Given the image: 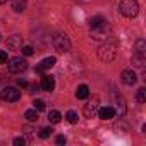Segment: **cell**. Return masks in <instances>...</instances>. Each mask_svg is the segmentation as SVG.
I'll return each mask as SVG.
<instances>
[{
	"mask_svg": "<svg viewBox=\"0 0 146 146\" xmlns=\"http://www.w3.org/2000/svg\"><path fill=\"white\" fill-rule=\"evenodd\" d=\"M117 53H119V45L115 41H105L100 48H98V58L105 64L108 62H113L117 58Z\"/></svg>",
	"mask_w": 146,
	"mask_h": 146,
	"instance_id": "6da1fadb",
	"label": "cell"
},
{
	"mask_svg": "<svg viewBox=\"0 0 146 146\" xmlns=\"http://www.w3.org/2000/svg\"><path fill=\"white\" fill-rule=\"evenodd\" d=\"M119 11L124 17L134 19L139 14V4H137V0H122L119 4Z\"/></svg>",
	"mask_w": 146,
	"mask_h": 146,
	"instance_id": "7a4b0ae2",
	"label": "cell"
},
{
	"mask_svg": "<svg viewBox=\"0 0 146 146\" xmlns=\"http://www.w3.org/2000/svg\"><path fill=\"white\" fill-rule=\"evenodd\" d=\"M52 43L58 53H67L70 50V40L65 33H55L52 36Z\"/></svg>",
	"mask_w": 146,
	"mask_h": 146,
	"instance_id": "3957f363",
	"label": "cell"
},
{
	"mask_svg": "<svg viewBox=\"0 0 146 146\" xmlns=\"http://www.w3.org/2000/svg\"><path fill=\"white\" fill-rule=\"evenodd\" d=\"M110 24H108V21H105L103 24H100V26H96V28H93L91 29V36H93V40H100V41H105L108 36H110Z\"/></svg>",
	"mask_w": 146,
	"mask_h": 146,
	"instance_id": "277c9868",
	"label": "cell"
},
{
	"mask_svg": "<svg viewBox=\"0 0 146 146\" xmlns=\"http://www.w3.org/2000/svg\"><path fill=\"white\" fill-rule=\"evenodd\" d=\"M0 96H2L4 102L12 103V102H17V100L21 98V91H19L16 86H5L2 91H0Z\"/></svg>",
	"mask_w": 146,
	"mask_h": 146,
	"instance_id": "5b68a950",
	"label": "cell"
},
{
	"mask_svg": "<svg viewBox=\"0 0 146 146\" xmlns=\"http://www.w3.org/2000/svg\"><path fill=\"white\" fill-rule=\"evenodd\" d=\"M28 69V62L23 57H14L9 60V70L12 74H19V72H24Z\"/></svg>",
	"mask_w": 146,
	"mask_h": 146,
	"instance_id": "8992f818",
	"label": "cell"
},
{
	"mask_svg": "<svg viewBox=\"0 0 146 146\" xmlns=\"http://www.w3.org/2000/svg\"><path fill=\"white\" fill-rule=\"evenodd\" d=\"M98 108H100V107H98V98L93 96L91 102H88V103L84 105V110H83V112H84V117H86V119H93V117L98 113Z\"/></svg>",
	"mask_w": 146,
	"mask_h": 146,
	"instance_id": "52a82bcc",
	"label": "cell"
},
{
	"mask_svg": "<svg viewBox=\"0 0 146 146\" xmlns=\"http://www.w3.org/2000/svg\"><path fill=\"white\" fill-rule=\"evenodd\" d=\"M120 81L125 86H132V84H136L137 76H136V72L132 69H125V70H122V74H120Z\"/></svg>",
	"mask_w": 146,
	"mask_h": 146,
	"instance_id": "ba28073f",
	"label": "cell"
},
{
	"mask_svg": "<svg viewBox=\"0 0 146 146\" xmlns=\"http://www.w3.org/2000/svg\"><path fill=\"white\" fill-rule=\"evenodd\" d=\"M55 62H57L55 57H46V58H43V60L36 65V72H45V70L52 69V67L55 65Z\"/></svg>",
	"mask_w": 146,
	"mask_h": 146,
	"instance_id": "9c48e42d",
	"label": "cell"
},
{
	"mask_svg": "<svg viewBox=\"0 0 146 146\" xmlns=\"http://www.w3.org/2000/svg\"><path fill=\"white\" fill-rule=\"evenodd\" d=\"M96 115H98L102 120H110V119L115 117V108H113V107H100Z\"/></svg>",
	"mask_w": 146,
	"mask_h": 146,
	"instance_id": "30bf717a",
	"label": "cell"
},
{
	"mask_svg": "<svg viewBox=\"0 0 146 146\" xmlns=\"http://www.w3.org/2000/svg\"><path fill=\"white\" fill-rule=\"evenodd\" d=\"M7 48H9V50H21V48H23V36H19V35L9 36V40H7Z\"/></svg>",
	"mask_w": 146,
	"mask_h": 146,
	"instance_id": "8fae6325",
	"label": "cell"
},
{
	"mask_svg": "<svg viewBox=\"0 0 146 146\" xmlns=\"http://www.w3.org/2000/svg\"><path fill=\"white\" fill-rule=\"evenodd\" d=\"M41 90L46 91V93L53 91V90H55V78H52V76H43V78H41Z\"/></svg>",
	"mask_w": 146,
	"mask_h": 146,
	"instance_id": "7c38bea8",
	"label": "cell"
},
{
	"mask_svg": "<svg viewBox=\"0 0 146 146\" xmlns=\"http://www.w3.org/2000/svg\"><path fill=\"white\" fill-rule=\"evenodd\" d=\"M132 65L143 69L146 65V53H139V52H132Z\"/></svg>",
	"mask_w": 146,
	"mask_h": 146,
	"instance_id": "4fadbf2b",
	"label": "cell"
},
{
	"mask_svg": "<svg viewBox=\"0 0 146 146\" xmlns=\"http://www.w3.org/2000/svg\"><path fill=\"white\" fill-rule=\"evenodd\" d=\"M88 96H90V88H88L86 84L78 86V90H76V98H78V100H86Z\"/></svg>",
	"mask_w": 146,
	"mask_h": 146,
	"instance_id": "5bb4252c",
	"label": "cell"
},
{
	"mask_svg": "<svg viewBox=\"0 0 146 146\" xmlns=\"http://www.w3.org/2000/svg\"><path fill=\"white\" fill-rule=\"evenodd\" d=\"M115 103H117V108H115V113H119L120 117L125 113V102H124V98L119 95V96H115Z\"/></svg>",
	"mask_w": 146,
	"mask_h": 146,
	"instance_id": "9a60e30c",
	"label": "cell"
},
{
	"mask_svg": "<svg viewBox=\"0 0 146 146\" xmlns=\"http://www.w3.org/2000/svg\"><path fill=\"white\" fill-rule=\"evenodd\" d=\"M26 4H28V0H14V2H12V9L21 14V12L26 11Z\"/></svg>",
	"mask_w": 146,
	"mask_h": 146,
	"instance_id": "2e32d148",
	"label": "cell"
},
{
	"mask_svg": "<svg viewBox=\"0 0 146 146\" xmlns=\"http://www.w3.org/2000/svg\"><path fill=\"white\" fill-rule=\"evenodd\" d=\"M24 119H26L28 122H38V119H40V115H38V110H36V108H33V110H26V113H24Z\"/></svg>",
	"mask_w": 146,
	"mask_h": 146,
	"instance_id": "e0dca14e",
	"label": "cell"
},
{
	"mask_svg": "<svg viewBox=\"0 0 146 146\" xmlns=\"http://www.w3.org/2000/svg\"><path fill=\"white\" fill-rule=\"evenodd\" d=\"M107 19L105 17H102V16H93L91 19H90V29H93V28H96V26H100V24H103Z\"/></svg>",
	"mask_w": 146,
	"mask_h": 146,
	"instance_id": "ac0fdd59",
	"label": "cell"
},
{
	"mask_svg": "<svg viewBox=\"0 0 146 146\" xmlns=\"http://www.w3.org/2000/svg\"><path fill=\"white\" fill-rule=\"evenodd\" d=\"M60 119H62L60 112H57V110H50V113H48V120H50L52 124H58Z\"/></svg>",
	"mask_w": 146,
	"mask_h": 146,
	"instance_id": "d6986e66",
	"label": "cell"
},
{
	"mask_svg": "<svg viewBox=\"0 0 146 146\" xmlns=\"http://www.w3.org/2000/svg\"><path fill=\"white\" fill-rule=\"evenodd\" d=\"M65 119H67L69 124H78V120H79V117H78V113L74 110H69L67 115H65Z\"/></svg>",
	"mask_w": 146,
	"mask_h": 146,
	"instance_id": "ffe728a7",
	"label": "cell"
},
{
	"mask_svg": "<svg viewBox=\"0 0 146 146\" xmlns=\"http://www.w3.org/2000/svg\"><path fill=\"white\" fill-rule=\"evenodd\" d=\"M136 102L137 103H144L146 102V88H139L136 93Z\"/></svg>",
	"mask_w": 146,
	"mask_h": 146,
	"instance_id": "44dd1931",
	"label": "cell"
},
{
	"mask_svg": "<svg viewBox=\"0 0 146 146\" xmlns=\"http://www.w3.org/2000/svg\"><path fill=\"white\" fill-rule=\"evenodd\" d=\"M52 132H53V129H52V127H43V129L40 131V134H38V136H40L41 139H46V137H50V136H52Z\"/></svg>",
	"mask_w": 146,
	"mask_h": 146,
	"instance_id": "7402d4cb",
	"label": "cell"
},
{
	"mask_svg": "<svg viewBox=\"0 0 146 146\" xmlns=\"http://www.w3.org/2000/svg\"><path fill=\"white\" fill-rule=\"evenodd\" d=\"M21 52H23V55H26V57H31V55L35 53V50H33V46H29V45H26V46H23V48H21Z\"/></svg>",
	"mask_w": 146,
	"mask_h": 146,
	"instance_id": "603a6c76",
	"label": "cell"
},
{
	"mask_svg": "<svg viewBox=\"0 0 146 146\" xmlns=\"http://www.w3.org/2000/svg\"><path fill=\"white\" fill-rule=\"evenodd\" d=\"M33 107H35L38 112H40V110H45V102H43V100H35V102H33Z\"/></svg>",
	"mask_w": 146,
	"mask_h": 146,
	"instance_id": "cb8c5ba5",
	"label": "cell"
},
{
	"mask_svg": "<svg viewBox=\"0 0 146 146\" xmlns=\"http://www.w3.org/2000/svg\"><path fill=\"white\" fill-rule=\"evenodd\" d=\"M7 60H9L7 52L5 50H0V64H7Z\"/></svg>",
	"mask_w": 146,
	"mask_h": 146,
	"instance_id": "d4e9b609",
	"label": "cell"
},
{
	"mask_svg": "<svg viewBox=\"0 0 146 146\" xmlns=\"http://www.w3.org/2000/svg\"><path fill=\"white\" fill-rule=\"evenodd\" d=\"M23 132H26V136H28V137H33V136H35V134H33L35 131H33L29 125H24V127H23Z\"/></svg>",
	"mask_w": 146,
	"mask_h": 146,
	"instance_id": "484cf974",
	"label": "cell"
},
{
	"mask_svg": "<svg viewBox=\"0 0 146 146\" xmlns=\"http://www.w3.org/2000/svg\"><path fill=\"white\" fill-rule=\"evenodd\" d=\"M14 144H16V146H24V144H26V139H24V137H16V139H14Z\"/></svg>",
	"mask_w": 146,
	"mask_h": 146,
	"instance_id": "4316f807",
	"label": "cell"
},
{
	"mask_svg": "<svg viewBox=\"0 0 146 146\" xmlns=\"http://www.w3.org/2000/svg\"><path fill=\"white\" fill-rule=\"evenodd\" d=\"M17 86H21V88H28L29 84H28L26 79H17Z\"/></svg>",
	"mask_w": 146,
	"mask_h": 146,
	"instance_id": "83f0119b",
	"label": "cell"
},
{
	"mask_svg": "<svg viewBox=\"0 0 146 146\" xmlns=\"http://www.w3.org/2000/svg\"><path fill=\"white\" fill-rule=\"evenodd\" d=\"M65 141H67V139H65L64 136H58V137H57V144H65Z\"/></svg>",
	"mask_w": 146,
	"mask_h": 146,
	"instance_id": "f1b7e54d",
	"label": "cell"
},
{
	"mask_svg": "<svg viewBox=\"0 0 146 146\" xmlns=\"http://www.w3.org/2000/svg\"><path fill=\"white\" fill-rule=\"evenodd\" d=\"M29 90H31L29 93H35V91H38V86H36V84H35V86H29Z\"/></svg>",
	"mask_w": 146,
	"mask_h": 146,
	"instance_id": "f546056e",
	"label": "cell"
},
{
	"mask_svg": "<svg viewBox=\"0 0 146 146\" xmlns=\"http://www.w3.org/2000/svg\"><path fill=\"white\" fill-rule=\"evenodd\" d=\"M7 2V0H0V4H5Z\"/></svg>",
	"mask_w": 146,
	"mask_h": 146,
	"instance_id": "4dcf8cb0",
	"label": "cell"
}]
</instances>
